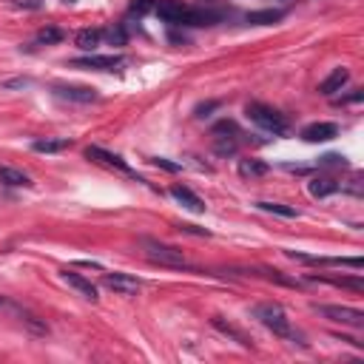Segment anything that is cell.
Returning a JSON list of instances; mask_svg holds the SVG:
<instances>
[{"label": "cell", "mask_w": 364, "mask_h": 364, "mask_svg": "<svg viewBox=\"0 0 364 364\" xmlns=\"http://www.w3.org/2000/svg\"><path fill=\"white\" fill-rule=\"evenodd\" d=\"M253 318H259L273 336H279V338H287V341H299L301 347H304V341H301V336L293 330V324H290V318H287V310L279 304V301H259V304H253Z\"/></svg>", "instance_id": "1"}, {"label": "cell", "mask_w": 364, "mask_h": 364, "mask_svg": "<svg viewBox=\"0 0 364 364\" xmlns=\"http://www.w3.org/2000/svg\"><path fill=\"white\" fill-rule=\"evenodd\" d=\"M245 117L253 122V125H259L262 131H267V134H273V136H282V134H287L290 131V122H287V117L279 111V108H273V105H267V102H247L245 105Z\"/></svg>", "instance_id": "2"}, {"label": "cell", "mask_w": 364, "mask_h": 364, "mask_svg": "<svg viewBox=\"0 0 364 364\" xmlns=\"http://www.w3.org/2000/svg\"><path fill=\"white\" fill-rule=\"evenodd\" d=\"M139 245H142L145 259L154 262V264H159V267H191L188 259H185V253H182L179 247H173V245H165V242L148 239V236H145Z\"/></svg>", "instance_id": "3"}, {"label": "cell", "mask_w": 364, "mask_h": 364, "mask_svg": "<svg viewBox=\"0 0 364 364\" xmlns=\"http://www.w3.org/2000/svg\"><path fill=\"white\" fill-rule=\"evenodd\" d=\"M213 154L219 156H233L239 151V142H242V131L233 119H219L213 125Z\"/></svg>", "instance_id": "4"}, {"label": "cell", "mask_w": 364, "mask_h": 364, "mask_svg": "<svg viewBox=\"0 0 364 364\" xmlns=\"http://www.w3.org/2000/svg\"><path fill=\"white\" fill-rule=\"evenodd\" d=\"M284 256L301 264H316V267H350V270L364 267L361 256H313V253H299V250H284Z\"/></svg>", "instance_id": "5"}, {"label": "cell", "mask_w": 364, "mask_h": 364, "mask_svg": "<svg viewBox=\"0 0 364 364\" xmlns=\"http://www.w3.org/2000/svg\"><path fill=\"white\" fill-rule=\"evenodd\" d=\"M85 159H91V162H97V165H105V168H111V171H119V173H125V176H131V179H136V182H145L142 176H136V171L128 168V162H125L119 154H114V151H108V148H102V145H88V148H85Z\"/></svg>", "instance_id": "6"}, {"label": "cell", "mask_w": 364, "mask_h": 364, "mask_svg": "<svg viewBox=\"0 0 364 364\" xmlns=\"http://www.w3.org/2000/svg\"><path fill=\"white\" fill-rule=\"evenodd\" d=\"M313 310L336 324H347V327H364V313L358 307H347V304H313Z\"/></svg>", "instance_id": "7"}, {"label": "cell", "mask_w": 364, "mask_h": 364, "mask_svg": "<svg viewBox=\"0 0 364 364\" xmlns=\"http://www.w3.org/2000/svg\"><path fill=\"white\" fill-rule=\"evenodd\" d=\"M51 97L63 100V102H77V105H88L100 100V91L91 85H68V82H54L51 85Z\"/></svg>", "instance_id": "8"}, {"label": "cell", "mask_w": 364, "mask_h": 364, "mask_svg": "<svg viewBox=\"0 0 364 364\" xmlns=\"http://www.w3.org/2000/svg\"><path fill=\"white\" fill-rule=\"evenodd\" d=\"M71 68H88V71H117L119 65H125L122 54H85V57H74L68 63Z\"/></svg>", "instance_id": "9"}, {"label": "cell", "mask_w": 364, "mask_h": 364, "mask_svg": "<svg viewBox=\"0 0 364 364\" xmlns=\"http://www.w3.org/2000/svg\"><path fill=\"white\" fill-rule=\"evenodd\" d=\"M225 17V11L222 9H210V6H185V11H182V17H179V23L176 26H213V23H219Z\"/></svg>", "instance_id": "10"}, {"label": "cell", "mask_w": 364, "mask_h": 364, "mask_svg": "<svg viewBox=\"0 0 364 364\" xmlns=\"http://www.w3.org/2000/svg\"><path fill=\"white\" fill-rule=\"evenodd\" d=\"M102 284L108 287V290H114V293H119V296H136L139 293V287H142V282L136 279V276H128V273H102Z\"/></svg>", "instance_id": "11"}, {"label": "cell", "mask_w": 364, "mask_h": 364, "mask_svg": "<svg viewBox=\"0 0 364 364\" xmlns=\"http://www.w3.org/2000/svg\"><path fill=\"white\" fill-rule=\"evenodd\" d=\"M60 279H63L68 287H74V290H77L82 299H88V301H97V299H100V296H97V284H94L91 279H85L82 273L65 267V270H60Z\"/></svg>", "instance_id": "12"}, {"label": "cell", "mask_w": 364, "mask_h": 364, "mask_svg": "<svg viewBox=\"0 0 364 364\" xmlns=\"http://www.w3.org/2000/svg\"><path fill=\"white\" fill-rule=\"evenodd\" d=\"M338 136V125L336 122H310L301 128V139L304 142H327Z\"/></svg>", "instance_id": "13"}, {"label": "cell", "mask_w": 364, "mask_h": 364, "mask_svg": "<svg viewBox=\"0 0 364 364\" xmlns=\"http://www.w3.org/2000/svg\"><path fill=\"white\" fill-rule=\"evenodd\" d=\"M168 193H171L182 208H188V210H193V213H205V208H208V205H205V202H202V199H199L188 185H171V188H168Z\"/></svg>", "instance_id": "14"}, {"label": "cell", "mask_w": 364, "mask_h": 364, "mask_svg": "<svg viewBox=\"0 0 364 364\" xmlns=\"http://www.w3.org/2000/svg\"><path fill=\"white\" fill-rule=\"evenodd\" d=\"M347 80H350V71H347L344 65H338V68H333V71L327 74V80H321V82H318V94L333 97L336 91H341V88L347 85Z\"/></svg>", "instance_id": "15"}, {"label": "cell", "mask_w": 364, "mask_h": 364, "mask_svg": "<svg viewBox=\"0 0 364 364\" xmlns=\"http://www.w3.org/2000/svg\"><path fill=\"white\" fill-rule=\"evenodd\" d=\"M182 11H185V3L182 0H156V6H154V14L159 20H165L168 26H176L179 17H182Z\"/></svg>", "instance_id": "16"}, {"label": "cell", "mask_w": 364, "mask_h": 364, "mask_svg": "<svg viewBox=\"0 0 364 364\" xmlns=\"http://www.w3.org/2000/svg\"><path fill=\"white\" fill-rule=\"evenodd\" d=\"M307 282H321V284H333V287H347L353 293L364 290V279L361 276H307Z\"/></svg>", "instance_id": "17"}, {"label": "cell", "mask_w": 364, "mask_h": 364, "mask_svg": "<svg viewBox=\"0 0 364 364\" xmlns=\"http://www.w3.org/2000/svg\"><path fill=\"white\" fill-rule=\"evenodd\" d=\"M236 171H239V176H245V179H256V176H264V173L270 171V165H267L264 159H256V156H245V159H239Z\"/></svg>", "instance_id": "18"}, {"label": "cell", "mask_w": 364, "mask_h": 364, "mask_svg": "<svg viewBox=\"0 0 364 364\" xmlns=\"http://www.w3.org/2000/svg\"><path fill=\"white\" fill-rule=\"evenodd\" d=\"M102 40H105V37H102V28H80V31L74 34V46L82 48V51H88V54H91Z\"/></svg>", "instance_id": "19"}, {"label": "cell", "mask_w": 364, "mask_h": 364, "mask_svg": "<svg viewBox=\"0 0 364 364\" xmlns=\"http://www.w3.org/2000/svg\"><path fill=\"white\" fill-rule=\"evenodd\" d=\"M307 191H310V196L324 199V196H330V193L338 191V182H336L333 176H313V179L307 182Z\"/></svg>", "instance_id": "20"}, {"label": "cell", "mask_w": 364, "mask_h": 364, "mask_svg": "<svg viewBox=\"0 0 364 364\" xmlns=\"http://www.w3.org/2000/svg\"><path fill=\"white\" fill-rule=\"evenodd\" d=\"M210 324H213V327H216L219 333H225V336H230V338H236V341H239L242 347H247V350L253 347V341H250V338H247V336H245V333H242L239 327H233L230 321H225L222 316H213V318H210Z\"/></svg>", "instance_id": "21"}, {"label": "cell", "mask_w": 364, "mask_h": 364, "mask_svg": "<svg viewBox=\"0 0 364 364\" xmlns=\"http://www.w3.org/2000/svg\"><path fill=\"white\" fill-rule=\"evenodd\" d=\"M65 148H71V139L68 136H60V139H34L31 142V151H37V154H60V151H65Z\"/></svg>", "instance_id": "22"}, {"label": "cell", "mask_w": 364, "mask_h": 364, "mask_svg": "<svg viewBox=\"0 0 364 364\" xmlns=\"http://www.w3.org/2000/svg\"><path fill=\"white\" fill-rule=\"evenodd\" d=\"M0 182L9 185V188H28L31 185L28 173H23L17 168H9V165H0Z\"/></svg>", "instance_id": "23"}, {"label": "cell", "mask_w": 364, "mask_h": 364, "mask_svg": "<svg viewBox=\"0 0 364 364\" xmlns=\"http://www.w3.org/2000/svg\"><path fill=\"white\" fill-rule=\"evenodd\" d=\"M282 17H284L282 9H262V11H250L247 14V23H253V26H273Z\"/></svg>", "instance_id": "24"}, {"label": "cell", "mask_w": 364, "mask_h": 364, "mask_svg": "<svg viewBox=\"0 0 364 364\" xmlns=\"http://www.w3.org/2000/svg\"><path fill=\"white\" fill-rule=\"evenodd\" d=\"M63 37H65L63 28H57V26H46V28L37 31L34 43H37V46H54V43H63Z\"/></svg>", "instance_id": "25"}, {"label": "cell", "mask_w": 364, "mask_h": 364, "mask_svg": "<svg viewBox=\"0 0 364 364\" xmlns=\"http://www.w3.org/2000/svg\"><path fill=\"white\" fill-rule=\"evenodd\" d=\"M256 208H259V210H264V213H276V216H287V219H293V216H299V210H296V208H290V205H282V202H256Z\"/></svg>", "instance_id": "26"}, {"label": "cell", "mask_w": 364, "mask_h": 364, "mask_svg": "<svg viewBox=\"0 0 364 364\" xmlns=\"http://www.w3.org/2000/svg\"><path fill=\"white\" fill-rule=\"evenodd\" d=\"M259 270H262L264 279H270V282H276V284H284V287H301L299 279H287L282 270H270V267H259Z\"/></svg>", "instance_id": "27"}, {"label": "cell", "mask_w": 364, "mask_h": 364, "mask_svg": "<svg viewBox=\"0 0 364 364\" xmlns=\"http://www.w3.org/2000/svg\"><path fill=\"white\" fill-rule=\"evenodd\" d=\"M102 37H105L111 46H125L128 31H125V26H111V28H105V31H102Z\"/></svg>", "instance_id": "28"}, {"label": "cell", "mask_w": 364, "mask_h": 364, "mask_svg": "<svg viewBox=\"0 0 364 364\" xmlns=\"http://www.w3.org/2000/svg\"><path fill=\"white\" fill-rule=\"evenodd\" d=\"M154 6H156V0H131V3H128V11L136 14V17H142V14L154 11Z\"/></svg>", "instance_id": "29"}, {"label": "cell", "mask_w": 364, "mask_h": 364, "mask_svg": "<svg viewBox=\"0 0 364 364\" xmlns=\"http://www.w3.org/2000/svg\"><path fill=\"white\" fill-rule=\"evenodd\" d=\"M318 168H347V159L341 154H327L318 159Z\"/></svg>", "instance_id": "30"}, {"label": "cell", "mask_w": 364, "mask_h": 364, "mask_svg": "<svg viewBox=\"0 0 364 364\" xmlns=\"http://www.w3.org/2000/svg\"><path fill=\"white\" fill-rule=\"evenodd\" d=\"M338 188H341V191H347V193H353V196H361V193H364V191H361V173L355 171V173L350 176V182H341Z\"/></svg>", "instance_id": "31"}, {"label": "cell", "mask_w": 364, "mask_h": 364, "mask_svg": "<svg viewBox=\"0 0 364 364\" xmlns=\"http://www.w3.org/2000/svg\"><path fill=\"white\" fill-rule=\"evenodd\" d=\"M364 100V91L361 88H355L353 94H347V97H338L336 100V105H353V102H361Z\"/></svg>", "instance_id": "32"}, {"label": "cell", "mask_w": 364, "mask_h": 364, "mask_svg": "<svg viewBox=\"0 0 364 364\" xmlns=\"http://www.w3.org/2000/svg\"><path fill=\"white\" fill-rule=\"evenodd\" d=\"M151 162H154L156 168H162V171H171V173H176V171L182 168L179 162H171V159H165V156H156V159H151Z\"/></svg>", "instance_id": "33"}, {"label": "cell", "mask_w": 364, "mask_h": 364, "mask_svg": "<svg viewBox=\"0 0 364 364\" xmlns=\"http://www.w3.org/2000/svg\"><path fill=\"white\" fill-rule=\"evenodd\" d=\"M31 80L28 77H14V80H3V88H26Z\"/></svg>", "instance_id": "34"}, {"label": "cell", "mask_w": 364, "mask_h": 364, "mask_svg": "<svg viewBox=\"0 0 364 364\" xmlns=\"http://www.w3.org/2000/svg\"><path fill=\"white\" fill-rule=\"evenodd\" d=\"M179 230H185V233H193V236H210L205 228H196V225H179Z\"/></svg>", "instance_id": "35"}, {"label": "cell", "mask_w": 364, "mask_h": 364, "mask_svg": "<svg viewBox=\"0 0 364 364\" xmlns=\"http://www.w3.org/2000/svg\"><path fill=\"white\" fill-rule=\"evenodd\" d=\"M17 6H26V9H40L43 0H17Z\"/></svg>", "instance_id": "36"}, {"label": "cell", "mask_w": 364, "mask_h": 364, "mask_svg": "<svg viewBox=\"0 0 364 364\" xmlns=\"http://www.w3.org/2000/svg\"><path fill=\"white\" fill-rule=\"evenodd\" d=\"M9 307H11V301L6 296H0V310H9Z\"/></svg>", "instance_id": "37"}, {"label": "cell", "mask_w": 364, "mask_h": 364, "mask_svg": "<svg viewBox=\"0 0 364 364\" xmlns=\"http://www.w3.org/2000/svg\"><path fill=\"white\" fill-rule=\"evenodd\" d=\"M65 3H71V0H65Z\"/></svg>", "instance_id": "38"}]
</instances>
